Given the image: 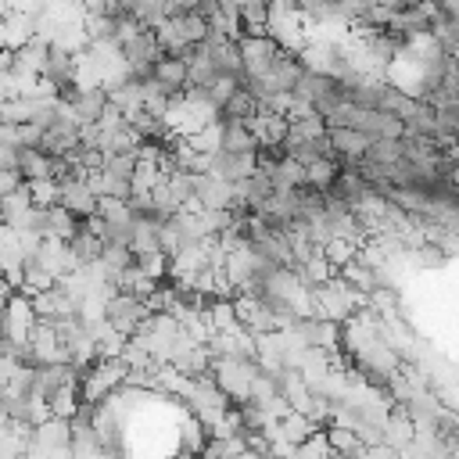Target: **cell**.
<instances>
[{"instance_id": "11", "label": "cell", "mask_w": 459, "mask_h": 459, "mask_svg": "<svg viewBox=\"0 0 459 459\" xmlns=\"http://www.w3.org/2000/svg\"><path fill=\"white\" fill-rule=\"evenodd\" d=\"M337 172H341V161H333V158H316V161L308 165V183L319 186V190H330L333 179H337Z\"/></svg>"}, {"instance_id": "6", "label": "cell", "mask_w": 459, "mask_h": 459, "mask_svg": "<svg viewBox=\"0 0 459 459\" xmlns=\"http://www.w3.org/2000/svg\"><path fill=\"white\" fill-rule=\"evenodd\" d=\"M72 108H75V115H79L82 126H86V122H100V115L111 108V90H108V86H86L82 97H79Z\"/></svg>"}, {"instance_id": "2", "label": "cell", "mask_w": 459, "mask_h": 459, "mask_svg": "<svg viewBox=\"0 0 459 459\" xmlns=\"http://www.w3.org/2000/svg\"><path fill=\"white\" fill-rule=\"evenodd\" d=\"M240 54H244V72H247V79H251V75H265V72H273V65H276L280 43H276V36L244 32V36H240Z\"/></svg>"}, {"instance_id": "8", "label": "cell", "mask_w": 459, "mask_h": 459, "mask_svg": "<svg viewBox=\"0 0 459 459\" xmlns=\"http://www.w3.org/2000/svg\"><path fill=\"white\" fill-rule=\"evenodd\" d=\"M402 158H405L402 140H394V136H373V140H369V151H366V158H362V161H377V165H398Z\"/></svg>"}, {"instance_id": "12", "label": "cell", "mask_w": 459, "mask_h": 459, "mask_svg": "<svg viewBox=\"0 0 459 459\" xmlns=\"http://www.w3.org/2000/svg\"><path fill=\"white\" fill-rule=\"evenodd\" d=\"M359 247L362 244H355V240H348V237H330L326 244H323V255L341 269L344 262H351V258H359Z\"/></svg>"}, {"instance_id": "15", "label": "cell", "mask_w": 459, "mask_h": 459, "mask_svg": "<svg viewBox=\"0 0 459 459\" xmlns=\"http://www.w3.org/2000/svg\"><path fill=\"white\" fill-rule=\"evenodd\" d=\"M437 14H445L448 22H459V0H437Z\"/></svg>"}, {"instance_id": "1", "label": "cell", "mask_w": 459, "mask_h": 459, "mask_svg": "<svg viewBox=\"0 0 459 459\" xmlns=\"http://www.w3.org/2000/svg\"><path fill=\"white\" fill-rule=\"evenodd\" d=\"M108 323L122 333H140L147 326V319L154 316V308L147 305V298H136V294H126V290H115L108 298V308H104Z\"/></svg>"}, {"instance_id": "9", "label": "cell", "mask_w": 459, "mask_h": 459, "mask_svg": "<svg viewBox=\"0 0 459 459\" xmlns=\"http://www.w3.org/2000/svg\"><path fill=\"white\" fill-rule=\"evenodd\" d=\"M29 194H32V204H36V208H54V204H61V183H57L54 176L29 179Z\"/></svg>"}, {"instance_id": "4", "label": "cell", "mask_w": 459, "mask_h": 459, "mask_svg": "<svg viewBox=\"0 0 459 459\" xmlns=\"http://www.w3.org/2000/svg\"><path fill=\"white\" fill-rule=\"evenodd\" d=\"M118 54H122L126 65H154V61L161 57V47H158L154 29L143 25V29H136L133 36H126L122 47H118Z\"/></svg>"}, {"instance_id": "10", "label": "cell", "mask_w": 459, "mask_h": 459, "mask_svg": "<svg viewBox=\"0 0 459 459\" xmlns=\"http://www.w3.org/2000/svg\"><path fill=\"white\" fill-rule=\"evenodd\" d=\"M434 122H437V140L448 151V143L459 136V104H441L434 108Z\"/></svg>"}, {"instance_id": "13", "label": "cell", "mask_w": 459, "mask_h": 459, "mask_svg": "<svg viewBox=\"0 0 459 459\" xmlns=\"http://www.w3.org/2000/svg\"><path fill=\"white\" fill-rule=\"evenodd\" d=\"M326 437H330V445H333V452H348V455H359L366 445H362V434L359 430H351V427H330L326 430Z\"/></svg>"}, {"instance_id": "5", "label": "cell", "mask_w": 459, "mask_h": 459, "mask_svg": "<svg viewBox=\"0 0 459 459\" xmlns=\"http://www.w3.org/2000/svg\"><path fill=\"white\" fill-rule=\"evenodd\" d=\"M330 140L337 147V161L341 165H359L366 158L373 136L362 133V129H351V126H337V129H330Z\"/></svg>"}, {"instance_id": "7", "label": "cell", "mask_w": 459, "mask_h": 459, "mask_svg": "<svg viewBox=\"0 0 459 459\" xmlns=\"http://www.w3.org/2000/svg\"><path fill=\"white\" fill-rule=\"evenodd\" d=\"M258 111H262V100L251 93L247 82H240V86L230 93V100L222 104L219 118H251V115H258Z\"/></svg>"}, {"instance_id": "14", "label": "cell", "mask_w": 459, "mask_h": 459, "mask_svg": "<svg viewBox=\"0 0 459 459\" xmlns=\"http://www.w3.org/2000/svg\"><path fill=\"white\" fill-rule=\"evenodd\" d=\"M237 86H240L237 79H230V75H219V79H215V82H212V86L204 90V93H208V104H215V108L222 111V104L230 100V93H233Z\"/></svg>"}, {"instance_id": "3", "label": "cell", "mask_w": 459, "mask_h": 459, "mask_svg": "<svg viewBox=\"0 0 459 459\" xmlns=\"http://www.w3.org/2000/svg\"><path fill=\"white\" fill-rule=\"evenodd\" d=\"M255 169H258V154H240V151H226V147L208 154V172H215V176H222L230 183L247 179Z\"/></svg>"}]
</instances>
